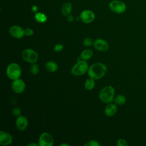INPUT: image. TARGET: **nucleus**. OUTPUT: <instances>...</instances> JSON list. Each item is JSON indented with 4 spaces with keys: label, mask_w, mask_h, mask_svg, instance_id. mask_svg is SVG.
Returning a JSON list of instances; mask_svg holds the SVG:
<instances>
[{
    "label": "nucleus",
    "mask_w": 146,
    "mask_h": 146,
    "mask_svg": "<svg viewBox=\"0 0 146 146\" xmlns=\"http://www.w3.org/2000/svg\"><path fill=\"white\" fill-rule=\"evenodd\" d=\"M107 71V68L105 64L102 63H95L89 67L87 72L90 78L98 80L103 78Z\"/></svg>",
    "instance_id": "nucleus-1"
},
{
    "label": "nucleus",
    "mask_w": 146,
    "mask_h": 146,
    "mask_svg": "<svg viewBox=\"0 0 146 146\" xmlns=\"http://www.w3.org/2000/svg\"><path fill=\"white\" fill-rule=\"evenodd\" d=\"M115 89L111 86H107L103 87L99 94L100 100L105 103H110L114 100Z\"/></svg>",
    "instance_id": "nucleus-2"
},
{
    "label": "nucleus",
    "mask_w": 146,
    "mask_h": 146,
    "mask_svg": "<svg viewBox=\"0 0 146 146\" xmlns=\"http://www.w3.org/2000/svg\"><path fill=\"white\" fill-rule=\"evenodd\" d=\"M6 75L11 80H15L20 78L22 74L21 68L17 63H11L9 64L6 68Z\"/></svg>",
    "instance_id": "nucleus-3"
},
{
    "label": "nucleus",
    "mask_w": 146,
    "mask_h": 146,
    "mask_svg": "<svg viewBox=\"0 0 146 146\" xmlns=\"http://www.w3.org/2000/svg\"><path fill=\"white\" fill-rule=\"evenodd\" d=\"M88 65L86 60H80L77 61L71 69V72L75 76H80L86 74L88 70Z\"/></svg>",
    "instance_id": "nucleus-4"
},
{
    "label": "nucleus",
    "mask_w": 146,
    "mask_h": 146,
    "mask_svg": "<svg viewBox=\"0 0 146 146\" xmlns=\"http://www.w3.org/2000/svg\"><path fill=\"white\" fill-rule=\"evenodd\" d=\"M22 59L29 63H34L38 59V53L31 48H26L22 52Z\"/></svg>",
    "instance_id": "nucleus-5"
},
{
    "label": "nucleus",
    "mask_w": 146,
    "mask_h": 146,
    "mask_svg": "<svg viewBox=\"0 0 146 146\" xmlns=\"http://www.w3.org/2000/svg\"><path fill=\"white\" fill-rule=\"evenodd\" d=\"M109 7L112 11L117 14H122L126 10L125 3L119 0L112 1L109 4Z\"/></svg>",
    "instance_id": "nucleus-6"
},
{
    "label": "nucleus",
    "mask_w": 146,
    "mask_h": 146,
    "mask_svg": "<svg viewBox=\"0 0 146 146\" xmlns=\"http://www.w3.org/2000/svg\"><path fill=\"white\" fill-rule=\"evenodd\" d=\"M38 144L40 146H52L54 145V139L48 132H43L39 136Z\"/></svg>",
    "instance_id": "nucleus-7"
},
{
    "label": "nucleus",
    "mask_w": 146,
    "mask_h": 146,
    "mask_svg": "<svg viewBox=\"0 0 146 146\" xmlns=\"http://www.w3.org/2000/svg\"><path fill=\"white\" fill-rule=\"evenodd\" d=\"M26 88V84L23 80L20 78L14 80L11 83V88L16 94L22 93Z\"/></svg>",
    "instance_id": "nucleus-8"
},
{
    "label": "nucleus",
    "mask_w": 146,
    "mask_h": 146,
    "mask_svg": "<svg viewBox=\"0 0 146 146\" xmlns=\"http://www.w3.org/2000/svg\"><path fill=\"white\" fill-rule=\"evenodd\" d=\"M95 15L94 13L90 10H83L80 15V19L85 23H90L95 19Z\"/></svg>",
    "instance_id": "nucleus-9"
},
{
    "label": "nucleus",
    "mask_w": 146,
    "mask_h": 146,
    "mask_svg": "<svg viewBox=\"0 0 146 146\" xmlns=\"http://www.w3.org/2000/svg\"><path fill=\"white\" fill-rule=\"evenodd\" d=\"M9 33L13 37L20 39L25 35V30L19 26L14 25L11 26L9 29Z\"/></svg>",
    "instance_id": "nucleus-10"
},
{
    "label": "nucleus",
    "mask_w": 146,
    "mask_h": 146,
    "mask_svg": "<svg viewBox=\"0 0 146 146\" xmlns=\"http://www.w3.org/2000/svg\"><path fill=\"white\" fill-rule=\"evenodd\" d=\"M94 47L100 51H106L109 48L108 43L104 39L98 38L96 39L93 43Z\"/></svg>",
    "instance_id": "nucleus-11"
},
{
    "label": "nucleus",
    "mask_w": 146,
    "mask_h": 146,
    "mask_svg": "<svg viewBox=\"0 0 146 146\" xmlns=\"http://www.w3.org/2000/svg\"><path fill=\"white\" fill-rule=\"evenodd\" d=\"M13 141L11 135L7 132L1 131L0 132V144L2 145H10Z\"/></svg>",
    "instance_id": "nucleus-12"
},
{
    "label": "nucleus",
    "mask_w": 146,
    "mask_h": 146,
    "mask_svg": "<svg viewBox=\"0 0 146 146\" xmlns=\"http://www.w3.org/2000/svg\"><path fill=\"white\" fill-rule=\"evenodd\" d=\"M15 124L17 128L20 131L25 130L28 126V120L26 117L25 116H19L17 117Z\"/></svg>",
    "instance_id": "nucleus-13"
},
{
    "label": "nucleus",
    "mask_w": 146,
    "mask_h": 146,
    "mask_svg": "<svg viewBox=\"0 0 146 146\" xmlns=\"http://www.w3.org/2000/svg\"><path fill=\"white\" fill-rule=\"evenodd\" d=\"M105 115L107 116H113L117 112V106L115 103H108L105 108Z\"/></svg>",
    "instance_id": "nucleus-14"
},
{
    "label": "nucleus",
    "mask_w": 146,
    "mask_h": 146,
    "mask_svg": "<svg viewBox=\"0 0 146 146\" xmlns=\"http://www.w3.org/2000/svg\"><path fill=\"white\" fill-rule=\"evenodd\" d=\"M72 4L70 2H66L64 3L62 7V13L64 16L69 15L72 11Z\"/></svg>",
    "instance_id": "nucleus-15"
},
{
    "label": "nucleus",
    "mask_w": 146,
    "mask_h": 146,
    "mask_svg": "<svg viewBox=\"0 0 146 146\" xmlns=\"http://www.w3.org/2000/svg\"><path fill=\"white\" fill-rule=\"evenodd\" d=\"M46 69L50 72H55L58 68L57 63L54 61H48L45 64Z\"/></svg>",
    "instance_id": "nucleus-16"
},
{
    "label": "nucleus",
    "mask_w": 146,
    "mask_h": 146,
    "mask_svg": "<svg viewBox=\"0 0 146 146\" xmlns=\"http://www.w3.org/2000/svg\"><path fill=\"white\" fill-rule=\"evenodd\" d=\"M93 55V52L92 50L89 49H86L83 50L80 54V58L82 60H89Z\"/></svg>",
    "instance_id": "nucleus-17"
},
{
    "label": "nucleus",
    "mask_w": 146,
    "mask_h": 146,
    "mask_svg": "<svg viewBox=\"0 0 146 146\" xmlns=\"http://www.w3.org/2000/svg\"><path fill=\"white\" fill-rule=\"evenodd\" d=\"M95 85V80L92 78H88L86 80L84 83V88L87 90H92Z\"/></svg>",
    "instance_id": "nucleus-18"
},
{
    "label": "nucleus",
    "mask_w": 146,
    "mask_h": 146,
    "mask_svg": "<svg viewBox=\"0 0 146 146\" xmlns=\"http://www.w3.org/2000/svg\"><path fill=\"white\" fill-rule=\"evenodd\" d=\"M115 103L119 106L124 105L126 102V98L123 95H117L113 100Z\"/></svg>",
    "instance_id": "nucleus-19"
},
{
    "label": "nucleus",
    "mask_w": 146,
    "mask_h": 146,
    "mask_svg": "<svg viewBox=\"0 0 146 146\" xmlns=\"http://www.w3.org/2000/svg\"><path fill=\"white\" fill-rule=\"evenodd\" d=\"M35 19L38 22L44 23L47 21V18L44 14L40 12H37V13H35Z\"/></svg>",
    "instance_id": "nucleus-20"
},
{
    "label": "nucleus",
    "mask_w": 146,
    "mask_h": 146,
    "mask_svg": "<svg viewBox=\"0 0 146 146\" xmlns=\"http://www.w3.org/2000/svg\"><path fill=\"white\" fill-rule=\"evenodd\" d=\"M30 71L32 74L36 75L39 71V68L38 66L36 64H35V63H31V65L30 66Z\"/></svg>",
    "instance_id": "nucleus-21"
},
{
    "label": "nucleus",
    "mask_w": 146,
    "mask_h": 146,
    "mask_svg": "<svg viewBox=\"0 0 146 146\" xmlns=\"http://www.w3.org/2000/svg\"><path fill=\"white\" fill-rule=\"evenodd\" d=\"M116 144L117 146H128V143L127 141L123 139H119L117 140Z\"/></svg>",
    "instance_id": "nucleus-22"
},
{
    "label": "nucleus",
    "mask_w": 146,
    "mask_h": 146,
    "mask_svg": "<svg viewBox=\"0 0 146 146\" xmlns=\"http://www.w3.org/2000/svg\"><path fill=\"white\" fill-rule=\"evenodd\" d=\"M85 146H99L100 144L95 140H91L88 141L84 144Z\"/></svg>",
    "instance_id": "nucleus-23"
},
{
    "label": "nucleus",
    "mask_w": 146,
    "mask_h": 146,
    "mask_svg": "<svg viewBox=\"0 0 146 146\" xmlns=\"http://www.w3.org/2000/svg\"><path fill=\"white\" fill-rule=\"evenodd\" d=\"M93 43L92 39L90 38H86L83 40V44L87 47H90Z\"/></svg>",
    "instance_id": "nucleus-24"
},
{
    "label": "nucleus",
    "mask_w": 146,
    "mask_h": 146,
    "mask_svg": "<svg viewBox=\"0 0 146 146\" xmlns=\"http://www.w3.org/2000/svg\"><path fill=\"white\" fill-rule=\"evenodd\" d=\"M21 111L19 108L15 107V108H14L12 110V114L15 116L18 117L21 115Z\"/></svg>",
    "instance_id": "nucleus-25"
},
{
    "label": "nucleus",
    "mask_w": 146,
    "mask_h": 146,
    "mask_svg": "<svg viewBox=\"0 0 146 146\" xmlns=\"http://www.w3.org/2000/svg\"><path fill=\"white\" fill-rule=\"evenodd\" d=\"M64 48V46L63 44H61V43H58V44H56L54 47V50L56 52H60Z\"/></svg>",
    "instance_id": "nucleus-26"
},
{
    "label": "nucleus",
    "mask_w": 146,
    "mask_h": 146,
    "mask_svg": "<svg viewBox=\"0 0 146 146\" xmlns=\"http://www.w3.org/2000/svg\"><path fill=\"white\" fill-rule=\"evenodd\" d=\"M33 33H34V31L33 29L30 28H26L25 30V35L26 36H31L33 34Z\"/></svg>",
    "instance_id": "nucleus-27"
},
{
    "label": "nucleus",
    "mask_w": 146,
    "mask_h": 146,
    "mask_svg": "<svg viewBox=\"0 0 146 146\" xmlns=\"http://www.w3.org/2000/svg\"><path fill=\"white\" fill-rule=\"evenodd\" d=\"M74 17L72 16V15H68L67 16V20L69 21V22H73L74 21Z\"/></svg>",
    "instance_id": "nucleus-28"
},
{
    "label": "nucleus",
    "mask_w": 146,
    "mask_h": 146,
    "mask_svg": "<svg viewBox=\"0 0 146 146\" xmlns=\"http://www.w3.org/2000/svg\"><path fill=\"white\" fill-rule=\"evenodd\" d=\"M31 9H32L33 11H34V13H37V12H38V7H37L36 6H35V5H34V6H32V7H31Z\"/></svg>",
    "instance_id": "nucleus-29"
},
{
    "label": "nucleus",
    "mask_w": 146,
    "mask_h": 146,
    "mask_svg": "<svg viewBox=\"0 0 146 146\" xmlns=\"http://www.w3.org/2000/svg\"><path fill=\"white\" fill-rule=\"evenodd\" d=\"M28 145H34V146H37V145H39L38 144H36V143H30V144H29Z\"/></svg>",
    "instance_id": "nucleus-30"
},
{
    "label": "nucleus",
    "mask_w": 146,
    "mask_h": 146,
    "mask_svg": "<svg viewBox=\"0 0 146 146\" xmlns=\"http://www.w3.org/2000/svg\"><path fill=\"white\" fill-rule=\"evenodd\" d=\"M60 146H63V145L69 146V145H68V144H60Z\"/></svg>",
    "instance_id": "nucleus-31"
}]
</instances>
